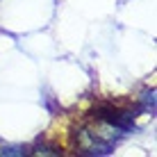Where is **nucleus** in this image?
I'll list each match as a JSON object with an SVG mask.
<instances>
[{
	"mask_svg": "<svg viewBox=\"0 0 157 157\" xmlns=\"http://www.w3.org/2000/svg\"><path fill=\"white\" fill-rule=\"evenodd\" d=\"M139 112H144V114H155V89L141 94V107H139Z\"/></svg>",
	"mask_w": 157,
	"mask_h": 157,
	"instance_id": "nucleus-1",
	"label": "nucleus"
},
{
	"mask_svg": "<svg viewBox=\"0 0 157 157\" xmlns=\"http://www.w3.org/2000/svg\"><path fill=\"white\" fill-rule=\"evenodd\" d=\"M25 153H28V150H25L23 146H2V148H0V155H5V157H21Z\"/></svg>",
	"mask_w": 157,
	"mask_h": 157,
	"instance_id": "nucleus-2",
	"label": "nucleus"
}]
</instances>
